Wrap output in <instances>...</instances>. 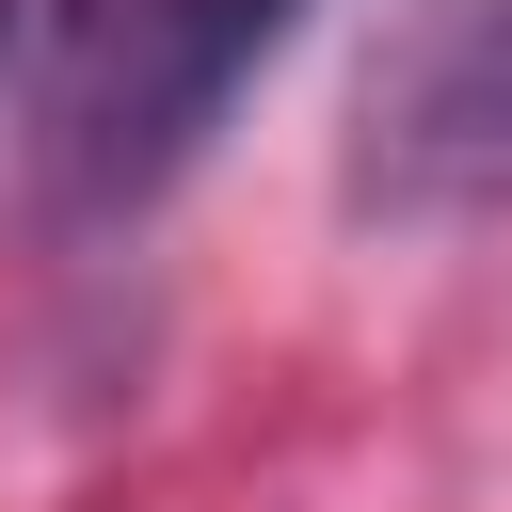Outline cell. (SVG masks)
Wrapping results in <instances>:
<instances>
[{
    "instance_id": "7a4b0ae2",
    "label": "cell",
    "mask_w": 512,
    "mask_h": 512,
    "mask_svg": "<svg viewBox=\"0 0 512 512\" xmlns=\"http://www.w3.org/2000/svg\"><path fill=\"white\" fill-rule=\"evenodd\" d=\"M288 32H304V0H112V48L80 64V96H64V128H48V192H64L80 224L160 208Z\"/></svg>"
},
{
    "instance_id": "3957f363",
    "label": "cell",
    "mask_w": 512,
    "mask_h": 512,
    "mask_svg": "<svg viewBox=\"0 0 512 512\" xmlns=\"http://www.w3.org/2000/svg\"><path fill=\"white\" fill-rule=\"evenodd\" d=\"M96 48H112V0H0V144L16 160H48V128H64Z\"/></svg>"
},
{
    "instance_id": "6da1fadb",
    "label": "cell",
    "mask_w": 512,
    "mask_h": 512,
    "mask_svg": "<svg viewBox=\"0 0 512 512\" xmlns=\"http://www.w3.org/2000/svg\"><path fill=\"white\" fill-rule=\"evenodd\" d=\"M336 192H352V224H400V240L512 208V0H416L368 48Z\"/></svg>"
}]
</instances>
